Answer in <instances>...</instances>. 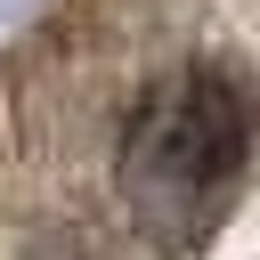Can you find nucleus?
Segmentation results:
<instances>
[{
    "instance_id": "1",
    "label": "nucleus",
    "mask_w": 260,
    "mask_h": 260,
    "mask_svg": "<svg viewBox=\"0 0 260 260\" xmlns=\"http://www.w3.org/2000/svg\"><path fill=\"white\" fill-rule=\"evenodd\" d=\"M252 154V106L228 73L211 65H187L179 81H162L130 130V154H122V187H130V211L146 219L154 244H187L219 219L236 171Z\"/></svg>"
}]
</instances>
